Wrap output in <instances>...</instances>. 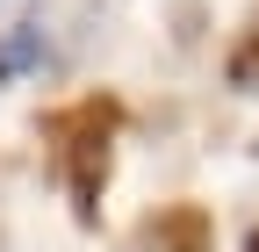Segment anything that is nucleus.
Here are the masks:
<instances>
[{"label":"nucleus","instance_id":"f257e3e1","mask_svg":"<svg viewBox=\"0 0 259 252\" xmlns=\"http://www.w3.org/2000/svg\"><path fill=\"white\" fill-rule=\"evenodd\" d=\"M115 130H122V108L108 94H79L36 122V137L51 144V173L65 187L79 224H101V195H108V166H115Z\"/></svg>","mask_w":259,"mask_h":252},{"label":"nucleus","instance_id":"7ed1b4c3","mask_svg":"<svg viewBox=\"0 0 259 252\" xmlns=\"http://www.w3.org/2000/svg\"><path fill=\"white\" fill-rule=\"evenodd\" d=\"M44 58H51V36H44V22H15V29H0V79L44 72Z\"/></svg>","mask_w":259,"mask_h":252},{"label":"nucleus","instance_id":"20e7f679","mask_svg":"<svg viewBox=\"0 0 259 252\" xmlns=\"http://www.w3.org/2000/svg\"><path fill=\"white\" fill-rule=\"evenodd\" d=\"M223 72H231L238 94H259V22L238 36V51H231V65H223Z\"/></svg>","mask_w":259,"mask_h":252},{"label":"nucleus","instance_id":"f03ea898","mask_svg":"<svg viewBox=\"0 0 259 252\" xmlns=\"http://www.w3.org/2000/svg\"><path fill=\"white\" fill-rule=\"evenodd\" d=\"M137 252H216V224H209V209H194V202L151 209L137 224Z\"/></svg>","mask_w":259,"mask_h":252},{"label":"nucleus","instance_id":"423d86ee","mask_svg":"<svg viewBox=\"0 0 259 252\" xmlns=\"http://www.w3.org/2000/svg\"><path fill=\"white\" fill-rule=\"evenodd\" d=\"M252 151H259V137H252Z\"/></svg>","mask_w":259,"mask_h":252},{"label":"nucleus","instance_id":"39448f33","mask_svg":"<svg viewBox=\"0 0 259 252\" xmlns=\"http://www.w3.org/2000/svg\"><path fill=\"white\" fill-rule=\"evenodd\" d=\"M245 252H259V231H252V238H245Z\"/></svg>","mask_w":259,"mask_h":252}]
</instances>
